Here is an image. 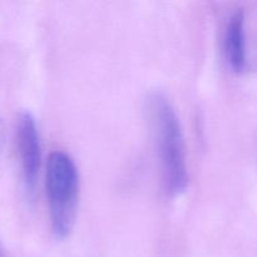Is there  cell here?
<instances>
[{
  "label": "cell",
  "mask_w": 257,
  "mask_h": 257,
  "mask_svg": "<svg viewBox=\"0 0 257 257\" xmlns=\"http://www.w3.org/2000/svg\"><path fill=\"white\" fill-rule=\"evenodd\" d=\"M147 105L166 190L170 195L178 196L185 192L188 185L186 150L180 119L163 93H151Z\"/></svg>",
  "instance_id": "6da1fadb"
},
{
  "label": "cell",
  "mask_w": 257,
  "mask_h": 257,
  "mask_svg": "<svg viewBox=\"0 0 257 257\" xmlns=\"http://www.w3.org/2000/svg\"><path fill=\"white\" fill-rule=\"evenodd\" d=\"M47 195L53 233L62 240L73 230L79 198L78 170L72 157L62 151L53 152L48 160Z\"/></svg>",
  "instance_id": "7a4b0ae2"
},
{
  "label": "cell",
  "mask_w": 257,
  "mask_h": 257,
  "mask_svg": "<svg viewBox=\"0 0 257 257\" xmlns=\"http://www.w3.org/2000/svg\"><path fill=\"white\" fill-rule=\"evenodd\" d=\"M17 142L25 190L29 195H33L40 167V141L37 123L29 112H24L19 115L17 124Z\"/></svg>",
  "instance_id": "3957f363"
},
{
  "label": "cell",
  "mask_w": 257,
  "mask_h": 257,
  "mask_svg": "<svg viewBox=\"0 0 257 257\" xmlns=\"http://www.w3.org/2000/svg\"><path fill=\"white\" fill-rule=\"evenodd\" d=\"M243 13L237 10L230 18L226 27L225 53L227 62L232 70L240 73L245 69L246 49H245V28H243Z\"/></svg>",
  "instance_id": "277c9868"
},
{
  "label": "cell",
  "mask_w": 257,
  "mask_h": 257,
  "mask_svg": "<svg viewBox=\"0 0 257 257\" xmlns=\"http://www.w3.org/2000/svg\"><path fill=\"white\" fill-rule=\"evenodd\" d=\"M3 146H4V125H3L2 119H0V155H2Z\"/></svg>",
  "instance_id": "5b68a950"
},
{
  "label": "cell",
  "mask_w": 257,
  "mask_h": 257,
  "mask_svg": "<svg viewBox=\"0 0 257 257\" xmlns=\"http://www.w3.org/2000/svg\"><path fill=\"white\" fill-rule=\"evenodd\" d=\"M0 257H2V248H0Z\"/></svg>",
  "instance_id": "8992f818"
}]
</instances>
